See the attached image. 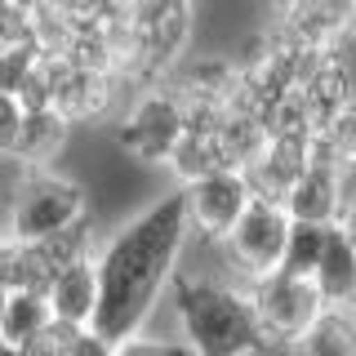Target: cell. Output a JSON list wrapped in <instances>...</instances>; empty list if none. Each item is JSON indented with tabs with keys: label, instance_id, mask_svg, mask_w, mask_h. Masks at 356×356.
Segmentation results:
<instances>
[{
	"label": "cell",
	"instance_id": "obj_1",
	"mask_svg": "<svg viewBox=\"0 0 356 356\" xmlns=\"http://www.w3.org/2000/svg\"><path fill=\"white\" fill-rule=\"evenodd\" d=\"M187 232H192L187 227V196L178 187V192L152 200L138 218L125 222L103 245V254L94 259L98 307H94V321H89V330L98 339H107L116 348V343H125L143 330L165 276L178 263V250H183Z\"/></svg>",
	"mask_w": 356,
	"mask_h": 356
},
{
	"label": "cell",
	"instance_id": "obj_2",
	"mask_svg": "<svg viewBox=\"0 0 356 356\" xmlns=\"http://www.w3.org/2000/svg\"><path fill=\"white\" fill-rule=\"evenodd\" d=\"M174 307L196 356H259L267 348L254 298L241 289L183 276L174 281Z\"/></svg>",
	"mask_w": 356,
	"mask_h": 356
},
{
	"label": "cell",
	"instance_id": "obj_3",
	"mask_svg": "<svg viewBox=\"0 0 356 356\" xmlns=\"http://www.w3.org/2000/svg\"><path fill=\"white\" fill-rule=\"evenodd\" d=\"M85 218V187L72 183L63 174L49 170H31L18 183L14 200H9V236L14 241H40L63 232L67 222Z\"/></svg>",
	"mask_w": 356,
	"mask_h": 356
},
{
	"label": "cell",
	"instance_id": "obj_4",
	"mask_svg": "<svg viewBox=\"0 0 356 356\" xmlns=\"http://www.w3.org/2000/svg\"><path fill=\"white\" fill-rule=\"evenodd\" d=\"M285 236H289L285 205H281V200L254 196L250 205L241 209V218L232 222V232L222 236V250H227V259L236 263L250 281H259V276H267V272L281 267Z\"/></svg>",
	"mask_w": 356,
	"mask_h": 356
},
{
	"label": "cell",
	"instance_id": "obj_5",
	"mask_svg": "<svg viewBox=\"0 0 356 356\" xmlns=\"http://www.w3.org/2000/svg\"><path fill=\"white\" fill-rule=\"evenodd\" d=\"M183 129H187V120H183V103H178L174 89H147L129 107V116L120 120L116 143L125 156H134L143 165H165L174 143L183 138Z\"/></svg>",
	"mask_w": 356,
	"mask_h": 356
},
{
	"label": "cell",
	"instance_id": "obj_6",
	"mask_svg": "<svg viewBox=\"0 0 356 356\" xmlns=\"http://www.w3.org/2000/svg\"><path fill=\"white\" fill-rule=\"evenodd\" d=\"M250 298H254L263 334L267 339H285V343H294L298 334L321 316V307H325V298H321V289H316L312 276H289L281 267L259 276Z\"/></svg>",
	"mask_w": 356,
	"mask_h": 356
},
{
	"label": "cell",
	"instance_id": "obj_7",
	"mask_svg": "<svg viewBox=\"0 0 356 356\" xmlns=\"http://www.w3.org/2000/svg\"><path fill=\"white\" fill-rule=\"evenodd\" d=\"M183 196H187V227H196L209 241L227 236L232 222L241 218V209L254 200L245 170H227V165L183 183Z\"/></svg>",
	"mask_w": 356,
	"mask_h": 356
},
{
	"label": "cell",
	"instance_id": "obj_8",
	"mask_svg": "<svg viewBox=\"0 0 356 356\" xmlns=\"http://www.w3.org/2000/svg\"><path fill=\"white\" fill-rule=\"evenodd\" d=\"M312 161V138H285V134H267L263 147L245 161L250 192L263 200H285L289 183L307 170Z\"/></svg>",
	"mask_w": 356,
	"mask_h": 356
},
{
	"label": "cell",
	"instance_id": "obj_9",
	"mask_svg": "<svg viewBox=\"0 0 356 356\" xmlns=\"http://www.w3.org/2000/svg\"><path fill=\"white\" fill-rule=\"evenodd\" d=\"M22 254H27V285L31 289H49V281L63 272V267H72L81 259H94V222L85 214V218L67 222L63 232H54V236L22 241Z\"/></svg>",
	"mask_w": 356,
	"mask_h": 356
},
{
	"label": "cell",
	"instance_id": "obj_10",
	"mask_svg": "<svg viewBox=\"0 0 356 356\" xmlns=\"http://www.w3.org/2000/svg\"><path fill=\"white\" fill-rule=\"evenodd\" d=\"M285 214L307 218V222H339L343 209V170L330 161H307V170L289 183L285 192Z\"/></svg>",
	"mask_w": 356,
	"mask_h": 356
},
{
	"label": "cell",
	"instance_id": "obj_11",
	"mask_svg": "<svg viewBox=\"0 0 356 356\" xmlns=\"http://www.w3.org/2000/svg\"><path fill=\"white\" fill-rule=\"evenodd\" d=\"M44 294H49L54 321H67V325L85 330L89 321H94V307H98V267H94V259H81V263L63 267Z\"/></svg>",
	"mask_w": 356,
	"mask_h": 356
},
{
	"label": "cell",
	"instance_id": "obj_12",
	"mask_svg": "<svg viewBox=\"0 0 356 356\" xmlns=\"http://www.w3.org/2000/svg\"><path fill=\"white\" fill-rule=\"evenodd\" d=\"M312 281H316L321 298H325L330 307H348V298L356 289V245L348 241V232H343L339 222H330L325 250H321V263H316V272H312Z\"/></svg>",
	"mask_w": 356,
	"mask_h": 356
},
{
	"label": "cell",
	"instance_id": "obj_13",
	"mask_svg": "<svg viewBox=\"0 0 356 356\" xmlns=\"http://www.w3.org/2000/svg\"><path fill=\"white\" fill-rule=\"evenodd\" d=\"M67 134H72V120H67L58 107L27 111V116H22V129H18V143H14V161L31 165V170H44V165L63 152Z\"/></svg>",
	"mask_w": 356,
	"mask_h": 356
},
{
	"label": "cell",
	"instance_id": "obj_14",
	"mask_svg": "<svg viewBox=\"0 0 356 356\" xmlns=\"http://www.w3.org/2000/svg\"><path fill=\"white\" fill-rule=\"evenodd\" d=\"M298 356H356V312L321 307V316L294 339Z\"/></svg>",
	"mask_w": 356,
	"mask_h": 356
},
{
	"label": "cell",
	"instance_id": "obj_15",
	"mask_svg": "<svg viewBox=\"0 0 356 356\" xmlns=\"http://www.w3.org/2000/svg\"><path fill=\"white\" fill-rule=\"evenodd\" d=\"M54 321V307H49V294L44 289H9L5 298V316H0V339L14 343V348H22L27 339H36V334Z\"/></svg>",
	"mask_w": 356,
	"mask_h": 356
},
{
	"label": "cell",
	"instance_id": "obj_16",
	"mask_svg": "<svg viewBox=\"0 0 356 356\" xmlns=\"http://www.w3.org/2000/svg\"><path fill=\"white\" fill-rule=\"evenodd\" d=\"M325 232L330 222H307V218H289V236H285V254H281V272L289 276H312L325 250Z\"/></svg>",
	"mask_w": 356,
	"mask_h": 356
},
{
	"label": "cell",
	"instance_id": "obj_17",
	"mask_svg": "<svg viewBox=\"0 0 356 356\" xmlns=\"http://www.w3.org/2000/svg\"><path fill=\"white\" fill-rule=\"evenodd\" d=\"M40 49L31 40L22 44H0V94H18L22 81L31 76V67H36Z\"/></svg>",
	"mask_w": 356,
	"mask_h": 356
},
{
	"label": "cell",
	"instance_id": "obj_18",
	"mask_svg": "<svg viewBox=\"0 0 356 356\" xmlns=\"http://www.w3.org/2000/svg\"><path fill=\"white\" fill-rule=\"evenodd\" d=\"M76 334H81V325H67V321H49L36 339L22 343V356H72V343Z\"/></svg>",
	"mask_w": 356,
	"mask_h": 356
},
{
	"label": "cell",
	"instance_id": "obj_19",
	"mask_svg": "<svg viewBox=\"0 0 356 356\" xmlns=\"http://www.w3.org/2000/svg\"><path fill=\"white\" fill-rule=\"evenodd\" d=\"M22 116H27V107L18 103V94H0V156H14Z\"/></svg>",
	"mask_w": 356,
	"mask_h": 356
},
{
	"label": "cell",
	"instance_id": "obj_20",
	"mask_svg": "<svg viewBox=\"0 0 356 356\" xmlns=\"http://www.w3.org/2000/svg\"><path fill=\"white\" fill-rule=\"evenodd\" d=\"M116 356H196L192 343H156V339H125L116 343Z\"/></svg>",
	"mask_w": 356,
	"mask_h": 356
},
{
	"label": "cell",
	"instance_id": "obj_21",
	"mask_svg": "<svg viewBox=\"0 0 356 356\" xmlns=\"http://www.w3.org/2000/svg\"><path fill=\"white\" fill-rule=\"evenodd\" d=\"M72 356H116V348H111L107 339H98V334L85 325L81 334H76V343H72Z\"/></svg>",
	"mask_w": 356,
	"mask_h": 356
},
{
	"label": "cell",
	"instance_id": "obj_22",
	"mask_svg": "<svg viewBox=\"0 0 356 356\" xmlns=\"http://www.w3.org/2000/svg\"><path fill=\"white\" fill-rule=\"evenodd\" d=\"M339 227L348 232V241L356 245V192L343 196V209H339Z\"/></svg>",
	"mask_w": 356,
	"mask_h": 356
},
{
	"label": "cell",
	"instance_id": "obj_23",
	"mask_svg": "<svg viewBox=\"0 0 356 356\" xmlns=\"http://www.w3.org/2000/svg\"><path fill=\"white\" fill-rule=\"evenodd\" d=\"M5 298H9V289H5V285H0V316H5Z\"/></svg>",
	"mask_w": 356,
	"mask_h": 356
},
{
	"label": "cell",
	"instance_id": "obj_24",
	"mask_svg": "<svg viewBox=\"0 0 356 356\" xmlns=\"http://www.w3.org/2000/svg\"><path fill=\"white\" fill-rule=\"evenodd\" d=\"M9 241V227H5V222H0V245H5Z\"/></svg>",
	"mask_w": 356,
	"mask_h": 356
},
{
	"label": "cell",
	"instance_id": "obj_25",
	"mask_svg": "<svg viewBox=\"0 0 356 356\" xmlns=\"http://www.w3.org/2000/svg\"><path fill=\"white\" fill-rule=\"evenodd\" d=\"M348 312H356V289H352V298H348Z\"/></svg>",
	"mask_w": 356,
	"mask_h": 356
},
{
	"label": "cell",
	"instance_id": "obj_26",
	"mask_svg": "<svg viewBox=\"0 0 356 356\" xmlns=\"http://www.w3.org/2000/svg\"><path fill=\"white\" fill-rule=\"evenodd\" d=\"M0 352H5V339H0Z\"/></svg>",
	"mask_w": 356,
	"mask_h": 356
}]
</instances>
